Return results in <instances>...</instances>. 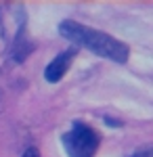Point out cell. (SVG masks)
Instances as JSON below:
<instances>
[{"label":"cell","mask_w":153,"mask_h":157,"mask_svg":"<svg viewBox=\"0 0 153 157\" xmlns=\"http://www.w3.org/2000/svg\"><path fill=\"white\" fill-rule=\"evenodd\" d=\"M59 34L63 38L71 40L73 44L84 46V48L92 50L94 55L111 59L116 63H126L128 61L130 50L124 42L116 40L113 36H109L105 32H99L92 27H84V25L76 23V21H63L59 25Z\"/></svg>","instance_id":"obj_1"},{"label":"cell","mask_w":153,"mask_h":157,"mask_svg":"<svg viewBox=\"0 0 153 157\" xmlns=\"http://www.w3.org/2000/svg\"><path fill=\"white\" fill-rule=\"evenodd\" d=\"M99 143V134L82 121H73L71 130L63 136V147L69 157H94Z\"/></svg>","instance_id":"obj_2"},{"label":"cell","mask_w":153,"mask_h":157,"mask_svg":"<svg viewBox=\"0 0 153 157\" xmlns=\"http://www.w3.org/2000/svg\"><path fill=\"white\" fill-rule=\"evenodd\" d=\"M76 52H78L76 48L63 50L59 57H55V59L48 63L46 69H44V78H46V82H50V84L59 82L61 78L67 73V69H69V65H71V61H73V57H76Z\"/></svg>","instance_id":"obj_3"},{"label":"cell","mask_w":153,"mask_h":157,"mask_svg":"<svg viewBox=\"0 0 153 157\" xmlns=\"http://www.w3.org/2000/svg\"><path fill=\"white\" fill-rule=\"evenodd\" d=\"M21 157H40V151H38L36 147H27V149L23 151V155H21Z\"/></svg>","instance_id":"obj_4"}]
</instances>
